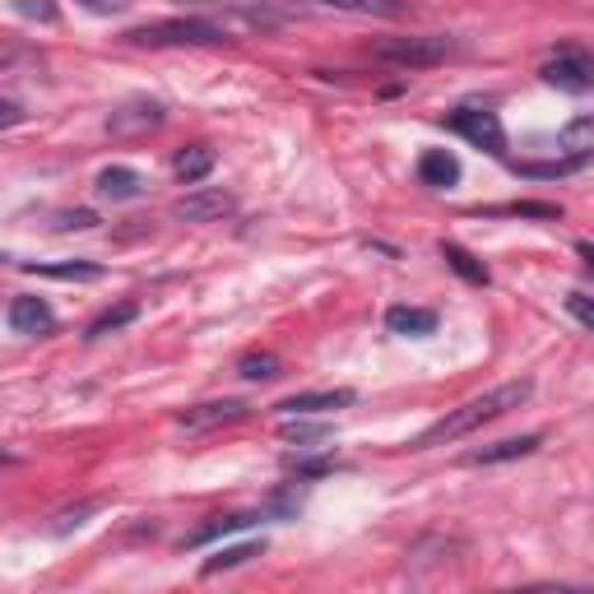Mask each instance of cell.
I'll use <instances>...</instances> for the list:
<instances>
[{"label": "cell", "mask_w": 594, "mask_h": 594, "mask_svg": "<svg viewBox=\"0 0 594 594\" xmlns=\"http://www.w3.org/2000/svg\"><path fill=\"white\" fill-rule=\"evenodd\" d=\"M56 228L61 232H89V228H98V214L93 209H66V214H56Z\"/></svg>", "instance_id": "83f0119b"}, {"label": "cell", "mask_w": 594, "mask_h": 594, "mask_svg": "<svg viewBox=\"0 0 594 594\" xmlns=\"http://www.w3.org/2000/svg\"><path fill=\"white\" fill-rule=\"evenodd\" d=\"M534 395V381H506V386H492V390H483V395H473V400H465L460 409H450L446 419H437L419 442H413V450H432V446H446V442H460V437H469V432H479L483 423H492V419H502V413H511V409H521L525 400Z\"/></svg>", "instance_id": "6da1fadb"}, {"label": "cell", "mask_w": 594, "mask_h": 594, "mask_svg": "<svg viewBox=\"0 0 594 594\" xmlns=\"http://www.w3.org/2000/svg\"><path fill=\"white\" fill-rule=\"evenodd\" d=\"M442 261L460 274L465 284H488V265L483 261H473V255L465 247H455V242H442Z\"/></svg>", "instance_id": "ac0fdd59"}, {"label": "cell", "mask_w": 594, "mask_h": 594, "mask_svg": "<svg viewBox=\"0 0 594 594\" xmlns=\"http://www.w3.org/2000/svg\"><path fill=\"white\" fill-rule=\"evenodd\" d=\"M386 330L390 334H404V340H423V334L437 330V311H427V307H390L386 311Z\"/></svg>", "instance_id": "4fadbf2b"}, {"label": "cell", "mask_w": 594, "mask_h": 594, "mask_svg": "<svg viewBox=\"0 0 594 594\" xmlns=\"http://www.w3.org/2000/svg\"><path fill=\"white\" fill-rule=\"evenodd\" d=\"M19 14H28V19H56V5H52V0H19Z\"/></svg>", "instance_id": "f546056e"}, {"label": "cell", "mask_w": 594, "mask_h": 594, "mask_svg": "<svg viewBox=\"0 0 594 594\" xmlns=\"http://www.w3.org/2000/svg\"><path fill=\"white\" fill-rule=\"evenodd\" d=\"M5 325L14 334H47L56 325V316H52V307L43 302V297L19 293V297H10V307H5Z\"/></svg>", "instance_id": "ba28073f"}, {"label": "cell", "mask_w": 594, "mask_h": 594, "mask_svg": "<svg viewBox=\"0 0 594 594\" xmlns=\"http://www.w3.org/2000/svg\"><path fill=\"white\" fill-rule=\"evenodd\" d=\"M84 10H93V14H116V10H126L130 0H79Z\"/></svg>", "instance_id": "4dcf8cb0"}, {"label": "cell", "mask_w": 594, "mask_h": 594, "mask_svg": "<svg viewBox=\"0 0 594 594\" xmlns=\"http://www.w3.org/2000/svg\"><path fill=\"white\" fill-rule=\"evenodd\" d=\"M446 126L455 135H465L473 149H488V153H502L506 149V130H502V116L488 112V107H460L446 116Z\"/></svg>", "instance_id": "5b68a950"}, {"label": "cell", "mask_w": 594, "mask_h": 594, "mask_svg": "<svg viewBox=\"0 0 594 594\" xmlns=\"http://www.w3.org/2000/svg\"><path fill=\"white\" fill-rule=\"evenodd\" d=\"M330 10H349V14H376V19H400L404 0H321Z\"/></svg>", "instance_id": "ffe728a7"}, {"label": "cell", "mask_w": 594, "mask_h": 594, "mask_svg": "<svg viewBox=\"0 0 594 594\" xmlns=\"http://www.w3.org/2000/svg\"><path fill=\"white\" fill-rule=\"evenodd\" d=\"M455 52V37H442V33H427V37H386L376 43V61L386 66H404V70H419V66H437Z\"/></svg>", "instance_id": "3957f363"}, {"label": "cell", "mask_w": 594, "mask_h": 594, "mask_svg": "<svg viewBox=\"0 0 594 594\" xmlns=\"http://www.w3.org/2000/svg\"><path fill=\"white\" fill-rule=\"evenodd\" d=\"M135 316H140V307L135 302H122V307H107L103 316H98V321L84 330V340H103V334H112V330H122V325H130Z\"/></svg>", "instance_id": "603a6c76"}, {"label": "cell", "mask_w": 594, "mask_h": 594, "mask_svg": "<svg viewBox=\"0 0 594 594\" xmlns=\"http://www.w3.org/2000/svg\"><path fill=\"white\" fill-rule=\"evenodd\" d=\"M28 274H43V279H66V284H93L103 279V265L93 261H61V265H24Z\"/></svg>", "instance_id": "2e32d148"}, {"label": "cell", "mask_w": 594, "mask_h": 594, "mask_svg": "<svg viewBox=\"0 0 594 594\" xmlns=\"http://www.w3.org/2000/svg\"><path fill=\"white\" fill-rule=\"evenodd\" d=\"M585 168V158H558V163H516V172L525 176H567V172H576Z\"/></svg>", "instance_id": "484cf974"}, {"label": "cell", "mask_w": 594, "mask_h": 594, "mask_svg": "<svg viewBox=\"0 0 594 594\" xmlns=\"http://www.w3.org/2000/svg\"><path fill=\"white\" fill-rule=\"evenodd\" d=\"M544 84L562 89V93H590L594 89V52L585 47H558L544 61Z\"/></svg>", "instance_id": "277c9868"}, {"label": "cell", "mask_w": 594, "mask_h": 594, "mask_svg": "<svg viewBox=\"0 0 594 594\" xmlns=\"http://www.w3.org/2000/svg\"><path fill=\"white\" fill-rule=\"evenodd\" d=\"M567 311L576 316L585 330H594V297H585V293H567Z\"/></svg>", "instance_id": "f1b7e54d"}, {"label": "cell", "mask_w": 594, "mask_h": 594, "mask_svg": "<svg viewBox=\"0 0 594 594\" xmlns=\"http://www.w3.org/2000/svg\"><path fill=\"white\" fill-rule=\"evenodd\" d=\"M232 209H237V201H232L228 191L201 186V191H191V195H182V201L172 205V219H182V224H214V219H228Z\"/></svg>", "instance_id": "8992f818"}, {"label": "cell", "mask_w": 594, "mask_h": 594, "mask_svg": "<svg viewBox=\"0 0 594 594\" xmlns=\"http://www.w3.org/2000/svg\"><path fill=\"white\" fill-rule=\"evenodd\" d=\"M247 404L242 400H209V404H191L176 413V427L186 432H209V427H228V423H242L247 419Z\"/></svg>", "instance_id": "52a82bcc"}, {"label": "cell", "mask_w": 594, "mask_h": 594, "mask_svg": "<svg viewBox=\"0 0 594 594\" xmlns=\"http://www.w3.org/2000/svg\"><path fill=\"white\" fill-rule=\"evenodd\" d=\"M172 172L182 176L186 186H195V182H205V176L214 172V149L209 145H191V149H182L172 158Z\"/></svg>", "instance_id": "9a60e30c"}, {"label": "cell", "mask_w": 594, "mask_h": 594, "mask_svg": "<svg viewBox=\"0 0 594 594\" xmlns=\"http://www.w3.org/2000/svg\"><path fill=\"white\" fill-rule=\"evenodd\" d=\"M325 437H330L325 423H284V442L307 446V442H325Z\"/></svg>", "instance_id": "4316f807"}, {"label": "cell", "mask_w": 594, "mask_h": 594, "mask_svg": "<svg viewBox=\"0 0 594 594\" xmlns=\"http://www.w3.org/2000/svg\"><path fill=\"white\" fill-rule=\"evenodd\" d=\"M261 552H265V544H232V548L219 552V558H209L201 571H205V576H219V571L242 567V562H251V558H261Z\"/></svg>", "instance_id": "44dd1931"}, {"label": "cell", "mask_w": 594, "mask_h": 594, "mask_svg": "<svg viewBox=\"0 0 594 594\" xmlns=\"http://www.w3.org/2000/svg\"><path fill=\"white\" fill-rule=\"evenodd\" d=\"M353 404V390H307V395H288L284 404H274L284 419H307V413H330Z\"/></svg>", "instance_id": "9c48e42d"}, {"label": "cell", "mask_w": 594, "mask_h": 594, "mask_svg": "<svg viewBox=\"0 0 594 594\" xmlns=\"http://www.w3.org/2000/svg\"><path fill=\"white\" fill-rule=\"evenodd\" d=\"M576 251H581V261H585V274H590V279H594V247H590V242H581Z\"/></svg>", "instance_id": "d6a6232c"}, {"label": "cell", "mask_w": 594, "mask_h": 594, "mask_svg": "<svg viewBox=\"0 0 594 594\" xmlns=\"http://www.w3.org/2000/svg\"><path fill=\"white\" fill-rule=\"evenodd\" d=\"M419 182L432 186V191H450L455 182H460V158L446 153V149H427L419 158Z\"/></svg>", "instance_id": "7c38bea8"}, {"label": "cell", "mask_w": 594, "mask_h": 594, "mask_svg": "<svg viewBox=\"0 0 594 594\" xmlns=\"http://www.w3.org/2000/svg\"><path fill=\"white\" fill-rule=\"evenodd\" d=\"M98 195H103V201H140L145 176L135 168H103L98 172Z\"/></svg>", "instance_id": "5bb4252c"}, {"label": "cell", "mask_w": 594, "mask_h": 594, "mask_svg": "<svg viewBox=\"0 0 594 594\" xmlns=\"http://www.w3.org/2000/svg\"><path fill=\"white\" fill-rule=\"evenodd\" d=\"M19 116H24V112H19V103H14V98H5V103H0V126H19Z\"/></svg>", "instance_id": "1f68e13d"}, {"label": "cell", "mask_w": 594, "mask_h": 594, "mask_svg": "<svg viewBox=\"0 0 594 594\" xmlns=\"http://www.w3.org/2000/svg\"><path fill=\"white\" fill-rule=\"evenodd\" d=\"M98 506H103V502H79V506L56 511V516H52V525H47V534H56V539H61V534L79 529V525H84L89 516H98Z\"/></svg>", "instance_id": "cb8c5ba5"}, {"label": "cell", "mask_w": 594, "mask_h": 594, "mask_svg": "<svg viewBox=\"0 0 594 594\" xmlns=\"http://www.w3.org/2000/svg\"><path fill=\"white\" fill-rule=\"evenodd\" d=\"M492 214H511V219H562L558 205H534V201H521V205H498Z\"/></svg>", "instance_id": "d4e9b609"}, {"label": "cell", "mask_w": 594, "mask_h": 594, "mask_svg": "<svg viewBox=\"0 0 594 594\" xmlns=\"http://www.w3.org/2000/svg\"><path fill=\"white\" fill-rule=\"evenodd\" d=\"M539 446H544L539 432H529V437H506V442H492L479 450H465V465H506V460H521V455H534Z\"/></svg>", "instance_id": "30bf717a"}, {"label": "cell", "mask_w": 594, "mask_h": 594, "mask_svg": "<svg viewBox=\"0 0 594 594\" xmlns=\"http://www.w3.org/2000/svg\"><path fill=\"white\" fill-rule=\"evenodd\" d=\"M562 149H571V158H585L594 153V116H576L567 130H562Z\"/></svg>", "instance_id": "7402d4cb"}, {"label": "cell", "mask_w": 594, "mask_h": 594, "mask_svg": "<svg viewBox=\"0 0 594 594\" xmlns=\"http://www.w3.org/2000/svg\"><path fill=\"white\" fill-rule=\"evenodd\" d=\"M279 358H274V353H261V349H251V353H242V358H237V376H242V381H274V376H279Z\"/></svg>", "instance_id": "d6986e66"}, {"label": "cell", "mask_w": 594, "mask_h": 594, "mask_svg": "<svg viewBox=\"0 0 594 594\" xmlns=\"http://www.w3.org/2000/svg\"><path fill=\"white\" fill-rule=\"evenodd\" d=\"M255 521H265L261 511H232V516H214V521H205L201 529H191L186 539H182V548H205V544H214V539H228V534H237V529H251Z\"/></svg>", "instance_id": "8fae6325"}, {"label": "cell", "mask_w": 594, "mask_h": 594, "mask_svg": "<svg viewBox=\"0 0 594 594\" xmlns=\"http://www.w3.org/2000/svg\"><path fill=\"white\" fill-rule=\"evenodd\" d=\"M126 37L135 47H209L224 43V28H214L209 19H158V24L130 28Z\"/></svg>", "instance_id": "7a4b0ae2"}, {"label": "cell", "mask_w": 594, "mask_h": 594, "mask_svg": "<svg viewBox=\"0 0 594 594\" xmlns=\"http://www.w3.org/2000/svg\"><path fill=\"white\" fill-rule=\"evenodd\" d=\"M163 122V107L158 103H130V107H122V112H112V130L116 135H126V130H135V126H158Z\"/></svg>", "instance_id": "e0dca14e"}]
</instances>
